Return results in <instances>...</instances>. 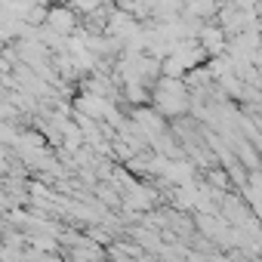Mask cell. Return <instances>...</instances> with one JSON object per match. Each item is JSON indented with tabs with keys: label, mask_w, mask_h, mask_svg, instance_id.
<instances>
[{
	"label": "cell",
	"mask_w": 262,
	"mask_h": 262,
	"mask_svg": "<svg viewBox=\"0 0 262 262\" xmlns=\"http://www.w3.org/2000/svg\"><path fill=\"white\" fill-rule=\"evenodd\" d=\"M47 25H53V31H71L74 28V16L68 10H50L47 13Z\"/></svg>",
	"instance_id": "6da1fadb"
},
{
	"label": "cell",
	"mask_w": 262,
	"mask_h": 262,
	"mask_svg": "<svg viewBox=\"0 0 262 262\" xmlns=\"http://www.w3.org/2000/svg\"><path fill=\"white\" fill-rule=\"evenodd\" d=\"M191 13H198V16H207V13H216V7H207V4H194V7H188Z\"/></svg>",
	"instance_id": "7a4b0ae2"
}]
</instances>
